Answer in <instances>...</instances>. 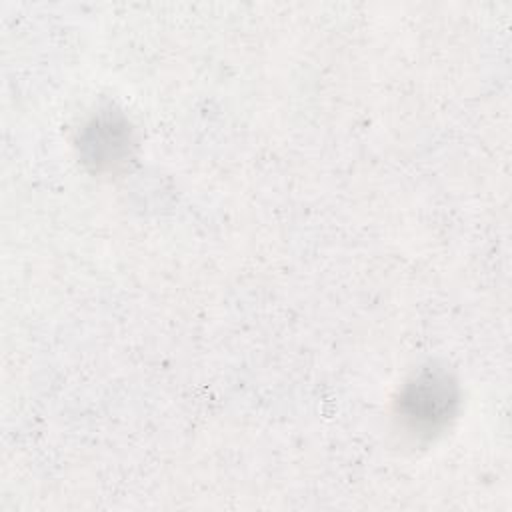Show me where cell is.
<instances>
[{
    "instance_id": "6da1fadb",
    "label": "cell",
    "mask_w": 512,
    "mask_h": 512,
    "mask_svg": "<svg viewBox=\"0 0 512 512\" xmlns=\"http://www.w3.org/2000/svg\"><path fill=\"white\" fill-rule=\"evenodd\" d=\"M458 408V388L442 370H424L402 390L398 414L414 434H434L442 430Z\"/></svg>"
},
{
    "instance_id": "7a4b0ae2",
    "label": "cell",
    "mask_w": 512,
    "mask_h": 512,
    "mask_svg": "<svg viewBox=\"0 0 512 512\" xmlns=\"http://www.w3.org/2000/svg\"><path fill=\"white\" fill-rule=\"evenodd\" d=\"M132 130L120 114L104 112L96 116L82 132L80 154L82 160L96 172L114 170L122 166L132 154Z\"/></svg>"
}]
</instances>
